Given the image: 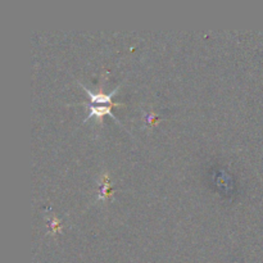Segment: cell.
<instances>
[{"label": "cell", "mask_w": 263, "mask_h": 263, "mask_svg": "<svg viewBox=\"0 0 263 263\" xmlns=\"http://www.w3.org/2000/svg\"><path fill=\"white\" fill-rule=\"evenodd\" d=\"M112 105H99V107H95V105L89 104V109H90L89 118L90 117H95V116L102 117V116L104 115H111L113 117V115L111 113L112 112ZM113 118H115V117H113Z\"/></svg>", "instance_id": "1"}, {"label": "cell", "mask_w": 263, "mask_h": 263, "mask_svg": "<svg viewBox=\"0 0 263 263\" xmlns=\"http://www.w3.org/2000/svg\"><path fill=\"white\" fill-rule=\"evenodd\" d=\"M86 91H88V94H89V96L91 98V102L92 103H103V104H108V105H112V96L115 95L116 90L113 92H111L109 95H105V94H103V92H99V94H92L91 91H89V90L86 89Z\"/></svg>", "instance_id": "2"}]
</instances>
